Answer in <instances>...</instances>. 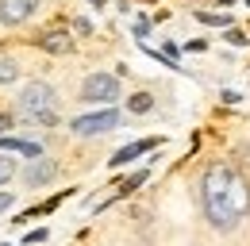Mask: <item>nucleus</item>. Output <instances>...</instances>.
Masks as SVG:
<instances>
[{
  "mask_svg": "<svg viewBox=\"0 0 250 246\" xmlns=\"http://www.w3.org/2000/svg\"><path fill=\"white\" fill-rule=\"evenodd\" d=\"M204 212L219 231H231L243 223V215L250 212V184L227 169V165H212L204 173Z\"/></svg>",
  "mask_w": 250,
  "mask_h": 246,
  "instance_id": "nucleus-1",
  "label": "nucleus"
},
{
  "mask_svg": "<svg viewBox=\"0 0 250 246\" xmlns=\"http://www.w3.org/2000/svg\"><path fill=\"white\" fill-rule=\"evenodd\" d=\"M20 112L31 116L35 123H50L58 120V100H54V89L50 85H27L23 96H20Z\"/></svg>",
  "mask_w": 250,
  "mask_h": 246,
  "instance_id": "nucleus-2",
  "label": "nucleus"
},
{
  "mask_svg": "<svg viewBox=\"0 0 250 246\" xmlns=\"http://www.w3.org/2000/svg\"><path fill=\"white\" fill-rule=\"evenodd\" d=\"M81 96L93 100V104H112V100L120 96V81H116L112 73H93V77H85Z\"/></svg>",
  "mask_w": 250,
  "mask_h": 246,
  "instance_id": "nucleus-3",
  "label": "nucleus"
},
{
  "mask_svg": "<svg viewBox=\"0 0 250 246\" xmlns=\"http://www.w3.org/2000/svg\"><path fill=\"white\" fill-rule=\"evenodd\" d=\"M112 127H120V112L104 108V112H96V116H77V120H73V135H104V131H112Z\"/></svg>",
  "mask_w": 250,
  "mask_h": 246,
  "instance_id": "nucleus-4",
  "label": "nucleus"
},
{
  "mask_svg": "<svg viewBox=\"0 0 250 246\" xmlns=\"http://www.w3.org/2000/svg\"><path fill=\"white\" fill-rule=\"evenodd\" d=\"M35 8H39V0H0V20L4 23H23V20H31Z\"/></svg>",
  "mask_w": 250,
  "mask_h": 246,
  "instance_id": "nucleus-5",
  "label": "nucleus"
},
{
  "mask_svg": "<svg viewBox=\"0 0 250 246\" xmlns=\"http://www.w3.org/2000/svg\"><path fill=\"white\" fill-rule=\"evenodd\" d=\"M158 146V139H143V143H131V146H124V150L112 158V165H127V162H135L139 154H146V150H154Z\"/></svg>",
  "mask_w": 250,
  "mask_h": 246,
  "instance_id": "nucleus-6",
  "label": "nucleus"
},
{
  "mask_svg": "<svg viewBox=\"0 0 250 246\" xmlns=\"http://www.w3.org/2000/svg\"><path fill=\"white\" fill-rule=\"evenodd\" d=\"M0 150H16V154H27V158H39L42 146H39V143H27V139H8V135H0Z\"/></svg>",
  "mask_w": 250,
  "mask_h": 246,
  "instance_id": "nucleus-7",
  "label": "nucleus"
},
{
  "mask_svg": "<svg viewBox=\"0 0 250 246\" xmlns=\"http://www.w3.org/2000/svg\"><path fill=\"white\" fill-rule=\"evenodd\" d=\"M39 42H42V50H50V54H65V50L73 46V39H69L65 31H50V35H42Z\"/></svg>",
  "mask_w": 250,
  "mask_h": 246,
  "instance_id": "nucleus-8",
  "label": "nucleus"
},
{
  "mask_svg": "<svg viewBox=\"0 0 250 246\" xmlns=\"http://www.w3.org/2000/svg\"><path fill=\"white\" fill-rule=\"evenodd\" d=\"M50 177H54V165H50V162L39 154V158L31 162V169H27V181H31V184H46Z\"/></svg>",
  "mask_w": 250,
  "mask_h": 246,
  "instance_id": "nucleus-9",
  "label": "nucleus"
},
{
  "mask_svg": "<svg viewBox=\"0 0 250 246\" xmlns=\"http://www.w3.org/2000/svg\"><path fill=\"white\" fill-rule=\"evenodd\" d=\"M20 77V65H16V58H4L0 54V85H12Z\"/></svg>",
  "mask_w": 250,
  "mask_h": 246,
  "instance_id": "nucleus-10",
  "label": "nucleus"
},
{
  "mask_svg": "<svg viewBox=\"0 0 250 246\" xmlns=\"http://www.w3.org/2000/svg\"><path fill=\"white\" fill-rule=\"evenodd\" d=\"M127 108H131V112H150V108H154V100H150L146 92H139V96H131V100H127Z\"/></svg>",
  "mask_w": 250,
  "mask_h": 246,
  "instance_id": "nucleus-11",
  "label": "nucleus"
},
{
  "mask_svg": "<svg viewBox=\"0 0 250 246\" xmlns=\"http://www.w3.org/2000/svg\"><path fill=\"white\" fill-rule=\"evenodd\" d=\"M12 173H16V162L0 154V184H4V181H12Z\"/></svg>",
  "mask_w": 250,
  "mask_h": 246,
  "instance_id": "nucleus-12",
  "label": "nucleus"
},
{
  "mask_svg": "<svg viewBox=\"0 0 250 246\" xmlns=\"http://www.w3.org/2000/svg\"><path fill=\"white\" fill-rule=\"evenodd\" d=\"M196 20H200V23H212V27H223V23H227V16H212V12H196Z\"/></svg>",
  "mask_w": 250,
  "mask_h": 246,
  "instance_id": "nucleus-13",
  "label": "nucleus"
},
{
  "mask_svg": "<svg viewBox=\"0 0 250 246\" xmlns=\"http://www.w3.org/2000/svg\"><path fill=\"white\" fill-rule=\"evenodd\" d=\"M146 181V173H135V177H131V181H124V188H120V192H131V188H139V184Z\"/></svg>",
  "mask_w": 250,
  "mask_h": 246,
  "instance_id": "nucleus-14",
  "label": "nucleus"
},
{
  "mask_svg": "<svg viewBox=\"0 0 250 246\" xmlns=\"http://www.w3.org/2000/svg\"><path fill=\"white\" fill-rule=\"evenodd\" d=\"M27 243H46V227H42V231H31V235H27Z\"/></svg>",
  "mask_w": 250,
  "mask_h": 246,
  "instance_id": "nucleus-15",
  "label": "nucleus"
},
{
  "mask_svg": "<svg viewBox=\"0 0 250 246\" xmlns=\"http://www.w3.org/2000/svg\"><path fill=\"white\" fill-rule=\"evenodd\" d=\"M12 131V116H0V135H8Z\"/></svg>",
  "mask_w": 250,
  "mask_h": 246,
  "instance_id": "nucleus-16",
  "label": "nucleus"
},
{
  "mask_svg": "<svg viewBox=\"0 0 250 246\" xmlns=\"http://www.w3.org/2000/svg\"><path fill=\"white\" fill-rule=\"evenodd\" d=\"M4 208H12V196H8V192H0V212H4Z\"/></svg>",
  "mask_w": 250,
  "mask_h": 246,
  "instance_id": "nucleus-17",
  "label": "nucleus"
},
{
  "mask_svg": "<svg viewBox=\"0 0 250 246\" xmlns=\"http://www.w3.org/2000/svg\"><path fill=\"white\" fill-rule=\"evenodd\" d=\"M223 4H231V0H223Z\"/></svg>",
  "mask_w": 250,
  "mask_h": 246,
  "instance_id": "nucleus-18",
  "label": "nucleus"
},
{
  "mask_svg": "<svg viewBox=\"0 0 250 246\" xmlns=\"http://www.w3.org/2000/svg\"><path fill=\"white\" fill-rule=\"evenodd\" d=\"M93 4H100V0H93Z\"/></svg>",
  "mask_w": 250,
  "mask_h": 246,
  "instance_id": "nucleus-19",
  "label": "nucleus"
}]
</instances>
